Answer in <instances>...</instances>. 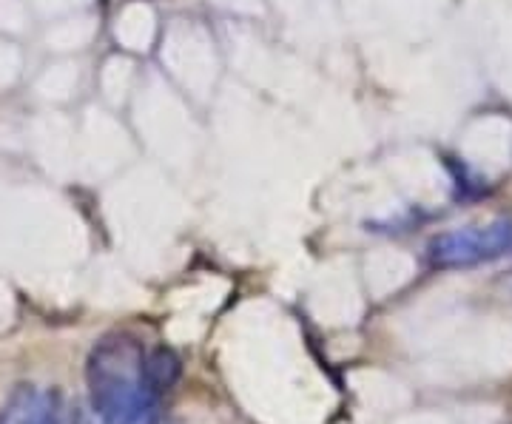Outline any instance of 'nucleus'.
Segmentation results:
<instances>
[{"instance_id": "f257e3e1", "label": "nucleus", "mask_w": 512, "mask_h": 424, "mask_svg": "<svg viewBox=\"0 0 512 424\" xmlns=\"http://www.w3.org/2000/svg\"><path fill=\"white\" fill-rule=\"evenodd\" d=\"M143 342L131 333H106L86 359V385L103 424H140L154 402L143 388Z\"/></svg>"}, {"instance_id": "f03ea898", "label": "nucleus", "mask_w": 512, "mask_h": 424, "mask_svg": "<svg viewBox=\"0 0 512 424\" xmlns=\"http://www.w3.org/2000/svg\"><path fill=\"white\" fill-rule=\"evenodd\" d=\"M512 254V217L495 220L478 228H458L433 237L427 245V259L433 268H473L481 262L510 257Z\"/></svg>"}, {"instance_id": "7ed1b4c3", "label": "nucleus", "mask_w": 512, "mask_h": 424, "mask_svg": "<svg viewBox=\"0 0 512 424\" xmlns=\"http://www.w3.org/2000/svg\"><path fill=\"white\" fill-rule=\"evenodd\" d=\"M63 407H60V393L46 390L40 393L32 385H20L6 410L0 413V424H63Z\"/></svg>"}, {"instance_id": "20e7f679", "label": "nucleus", "mask_w": 512, "mask_h": 424, "mask_svg": "<svg viewBox=\"0 0 512 424\" xmlns=\"http://www.w3.org/2000/svg\"><path fill=\"white\" fill-rule=\"evenodd\" d=\"M140 376H143V388L151 399H160L168 390L174 388L183 376V359L171 348L165 345H157L151 351L143 353V368H140Z\"/></svg>"}]
</instances>
